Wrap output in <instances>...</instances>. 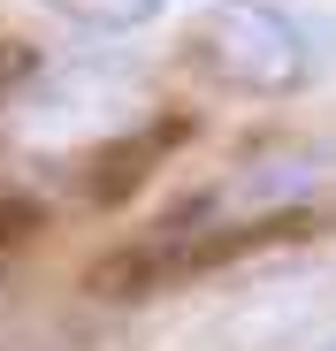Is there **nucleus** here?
I'll return each instance as SVG.
<instances>
[{
    "instance_id": "nucleus-2",
    "label": "nucleus",
    "mask_w": 336,
    "mask_h": 351,
    "mask_svg": "<svg viewBox=\"0 0 336 351\" xmlns=\"http://www.w3.org/2000/svg\"><path fill=\"white\" fill-rule=\"evenodd\" d=\"M184 46L206 84L245 92V99H291L313 77V46L275 0H214V8H199Z\"/></svg>"
},
{
    "instance_id": "nucleus-4",
    "label": "nucleus",
    "mask_w": 336,
    "mask_h": 351,
    "mask_svg": "<svg viewBox=\"0 0 336 351\" xmlns=\"http://www.w3.org/2000/svg\"><path fill=\"white\" fill-rule=\"evenodd\" d=\"M328 351H336V343H328Z\"/></svg>"
},
{
    "instance_id": "nucleus-1",
    "label": "nucleus",
    "mask_w": 336,
    "mask_h": 351,
    "mask_svg": "<svg viewBox=\"0 0 336 351\" xmlns=\"http://www.w3.org/2000/svg\"><path fill=\"white\" fill-rule=\"evenodd\" d=\"M336 191V145H260L245 153L221 184L184 199L176 214H160L130 252H115L92 282L99 298H145L160 282H184L199 267H221L252 245L306 237L321 221V199Z\"/></svg>"
},
{
    "instance_id": "nucleus-3",
    "label": "nucleus",
    "mask_w": 336,
    "mask_h": 351,
    "mask_svg": "<svg viewBox=\"0 0 336 351\" xmlns=\"http://www.w3.org/2000/svg\"><path fill=\"white\" fill-rule=\"evenodd\" d=\"M46 16H62L77 31H99V38H123V31H145L168 0H38Z\"/></svg>"
}]
</instances>
